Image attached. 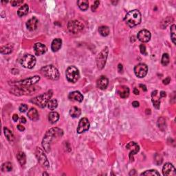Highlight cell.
Returning <instances> with one entry per match:
<instances>
[{
    "label": "cell",
    "mask_w": 176,
    "mask_h": 176,
    "mask_svg": "<svg viewBox=\"0 0 176 176\" xmlns=\"http://www.w3.org/2000/svg\"><path fill=\"white\" fill-rule=\"evenodd\" d=\"M77 4L81 10H87L88 9L89 2L87 0H80V1H78Z\"/></svg>",
    "instance_id": "83f0119b"
},
{
    "label": "cell",
    "mask_w": 176,
    "mask_h": 176,
    "mask_svg": "<svg viewBox=\"0 0 176 176\" xmlns=\"http://www.w3.org/2000/svg\"><path fill=\"white\" fill-rule=\"evenodd\" d=\"M17 159H18L19 162L20 163V164L21 165V166H23V165H24L25 164H26V157L24 152H18V154H17Z\"/></svg>",
    "instance_id": "4316f807"
},
{
    "label": "cell",
    "mask_w": 176,
    "mask_h": 176,
    "mask_svg": "<svg viewBox=\"0 0 176 176\" xmlns=\"http://www.w3.org/2000/svg\"><path fill=\"white\" fill-rule=\"evenodd\" d=\"M99 33L101 34L102 36L103 37H107L109 35V28L107 26H101L99 29Z\"/></svg>",
    "instance_id": "4dcf8cb0"
},
{
    "label": "cell",
    "mask_w": 176,
    "mask_h": 176,
    "mask_svg": "<svg viewBox=\"0 0 176 176\" xmlns=\"http://www.w3.org/2000/svg\"><path fill=\"white\" fill-rule=\"evenodd\" d=\"M67 29L73 34L79 33L84 29V24L78 20L70 21L67 24Z\"/></svg>",
    "instance_id": "ba28073f"
},
{
    "label": "cell",
    "mask_w": 176,
    "mask_h": 176,
    "mask_svg": "<svg viewBox=\"0 0 176 176\" xmlns=\"http://www.w3.org/2000/svg\"><path fill=\"white\" fill-rule=\"evenodd\" d=\"M175 25L173 24L171 26V40L174 44L176 43L175 39H176V37H175Z\"/></svg>",
    "instance_id": "e575fe53"
},
{
    "label": "cell",
    "mask_w": 176,
    "mask_h": 176,
    "mask_svg": "<svg viewBox=\"0 0 176 176\" xmlns=\"http://www.w3.org/2000/svg\"><path fill=\"white\" fill-rule=\"evenodd\" d=\"M169 56L167 53H164L162 55V64L164 66H166L169 63Z\"/></svg>",
    "instance_id": "d590c367"
},
{
    "label": "cell",
    "mask_w": 176,
    "mask_h": 176,
    "mask_svg": "<svg viewBox=\"0 0 176 176\" xmlns=\"http://www.w3.org/2000/svg\"><path fill=\"white\" fill-rule=\"evenodd\" d=\"M47 105L48 109H50V110H54L57 107L58 102L56 99H51V100L48 102Z\"/></svg>",
    "instance_id": "1f68e13d"
},
{
    "label": "cell",
    "mask_w": 176,
    "mask_h": 176,
    "mask_svg": "<svg viewBox=\"0 0 176 176\" xmlns=\"http://www.w3.org/2000/svg\"><path fill=\"white\" fill-rule=\"evenodd\" d=\"M20 62L22 66L25 68L32 69L36 64V58L33 55L26 54L22 56Z\"/></svg>",
    "instance_id": "52a82bcc"
},
{
    "label": "cell",
    "mask_w": 176,
    "mask_h": 176,
    "mask_svg": "<svg viewBox=\"0 0 176 176\" xmlns=\"http://www.w3.org/2000/svg\"><path fill=\"white\" fill-rule=\"evenodd\" d=\"M65 75L69 82L76 83L79 79L80 73L75 66H70L67 68Z\"/></svg>",
    "instance_id": "5b68a950"
},
{
    "label": "cell",
    "mask_w": 176,
    "mask_h": 176,
    "mask_svg": "<svg viewBox=\"0 0 176 176\" xmlns=\"http://www.w3.org/2000/svg\"><path fill=\"white\" fill-rule=\"evenodd\" d=\"M134 94H136V95H138L139 94V90L137 88H135L134 90Z\"/></svg>",
    "instance_id": "7dc6e473"
},
{
    "label": "cell",
    "mask_w": 176,
    "mask_h": 176,
    "mask_svg": "<svg viewBox=\"0 0 176 176\" xmlns=\"http://www.w3.org/2000/svg\"><path fill=\"white\" fill-rule=\"evenodd\" d=\"M36 156L37 157V159L39 161V162L43 166L46 167V168H48L49 167V162L48 161L47 158L45 154H44L43 151L42 150L41 148H37V152H36Z\"/></svg>",
    "instance_id": "8fae6325"
},
{
    "label": "cell",
    "mask_w": 176,
    "mask_h": 176,
    "mask_svg": "<svg viewBox=\"0 0 176 176\" xmlns=\"http://www.w3.org/2000/svg\"><path fill=\"white\" fill-rule=\"evenodd\" d=\"M28 117L33 121H37L39 119V113L35 108H31L28 112Z\"/></svg>",
    "instance_id": "603a6c76"
},
{
    "label": "cell",
    "mask_w": 176,
    "mask_h": 176,
    "mask_svg": "<svg viewBox=\"0 0 176 176\" xmlns=\"http://www.w3.org/2000/svg\"><path fill=\"white\" fill-rule=\"evenodd\" d=\"M109 84V80L107 77L104 76H102L97 81V87L101 90H105L107 88Z\"/></svg>",
    "instance_id": "44dd1931"
},
{
    "label": "cell",
    "mask_w": 176,
    "mask_h": 176,
    "mask_svg": "<svg viewBox=\"0 0 176 176\" xmlns=\"http://www.w3.org/2000/svg\"><path fill=\"white\" fill-rule=\"evenodd\" d=\"M41 73L48 79L56 81L59 79V72L57 69L52 65H46L41 69Z\"/></svg>",
    "instance_id": "277c9868"
},
{
    "label": "cell",
    "mask_w": 176,
    "mask_h": 176,
    "mask_svg": "<svg viewBox=\"0 0 176 176\" xmlns=\"http://www.w3.org/2000/svg\"><path fill=\"white\" fill-rule=\"evenodd\" d=\"M160 97H161V98H162V97H165V96H166V93H165L164 92L162 91V92H160Z\"/></svg>",
    "instance_id": "c3c4849f"
},
{
    "label": "cell",
    "mask_w": 176,
    "mask_h": 176,
    "mask_svg": "<svg viewBox=\"0 0 176 176\" xmlns=\"http://www.w3.org/2000/svg\"><path fill=\"white\" fill-rule=\"evenodd\" d=\"M117 94L122 99H126L129 95V89L125 85H121L117 88Z\"/></svg>",
    "instance_id": "e0dca14e"
},
{
    "label": "cell",
    "mask_w": 176,
    "mask_h": 176,
    "mask_svg": "<svg viewBox=\"0 0 176 176\" xmlns=\"http://www.w3.org/2000/svg\"><path fill=\"white\" fill-rule=\"evenodd\" d=\"M162 173L165 176H175L176 175V170L173 164L167 162L163 166Z\"/></svg>",
    "instance_id": "5bb4252c"
},
{
    "label": "cell",
    "mask_w": 176,
    "mask_h": 176,
    "mask_svg": "<svg viewBox=\"0 0 176 176\" xmlns=\"http://www.w3.org/2000/svg\"><path fill=\"white\" fill-rule=\"evenodd\" d=\"M40 80V77L39 76H35L33 77L28 78L27 79L23 80V81H19L17 83H15L16 85L19 86H31L35 83H37Z\"/></svg>",
    "instance_id": "30bf717a"
},
{
    "label": "cell",
    "mask_w": 176,
    "mask_h": 176,
    "mask_svg": "<svg viewBox=\"0 0 176 176\" xmlns=\"http://www.w3.org/2000/svg\"><path fill=\"white\" fill-rule=\"evenodd\" d=\"M158 127H159V128L161 129V130H162V127H164V128H166V122H165L164 119L163 118H159L158 122Z\"/></svg>",
    "instance_id": "8d00e7d4"
},
{
    "label": "cell",
    "mask_w": 176,
    "mask_h": 176,
    "mask_svg": "<svg viewBox=\"0 0 176 176\" xmlns=\"http://www.w3.org/2000/svg\"><path fill=\"white\" fill-rule=\"evenodd\" d=\"M99 4H100V1H96L95 2H94L93 6H92V11H95V10L97 9L98 7H99Z\"/></svg>",
    "instance_id": "ab89813d"
},
{
    "label": "cell",
    "mask_w": 176,
    "mask_h": 176,
    "mask_svg": "<svg viewBox=\"0 0 176 176\" xmlns=\"http://www.w3.org/2000/svg\"><path fill=\"white\" fill-rule=\"evenodd\" d=\"M118 71L119 72H121L122 71V65L121 64H119L118 65Z\"/></svg>",
    "instance_id": "f907efd6"
},
{
    "label": "cell",
    "mask_w": 176,
    "mask_h": 176,
    "mask_svg": "<svg viewBox=\"0 0 176 176\" xmlns=\"http://www.w3.org/2000/svg\"><path fill=\"white\" fill-rule=\"evenodd\" d=\"M0 51H1V54H10V53H11L12 52V46H11L10 45L2 46V47L1 48Z\"/></svg>",
    "instance_id": "f546056e"
},
{
    "label": "cell",
    "mask_w": 176,
    "mask_h": 176,
    "mask_svg": "<svg viewBox=\"0 0 176 176\" xmlns=\"http://www.w3.org/2000/svg\"><path fill=\"white\" fill-rule=\"evenodd\" d=\"M21 122H22V123H26V119L25 118L24 116H22L21 118Z\"/></svg>",
    "instance_id": "681fc988"
},
{
    "label": "cell",
    "mask_w": 176,
    "mask_h": 176,
    "mask_svg": "<svg viewBox=\"0 0 176 176\" xmlns=\"http://www.w3.org/2000/svg\"><path fill=\"white\" fill-rule=\"evenodd\" d=\"M3 131H4V134L6 138H7V140H8L9 142H12L14 140V136L12 134V131L9 130L8 128L4 127L3 128Z\"/></svg>",
    "instance_id": "f1b7e54d"
},
{
    "label": "cell",
    "mask_w": 176,
    "mask_h": 176,
    "mask_svg": "<svg viewBox=\"0 0 176 176\" xmlns=\"http://www.w3.org/2000/svg\"><path fill=\"white\" fill-rule=\"evenodd\" d=\"M62 46V41L61 39H55L51 44V49L53 52H57L59 50Z\"/></svg>",
    "instance_id": "7402d4cb"
},
{
    "label": "cell",
    "mask_w": 176,
    "mask_h": 176,
    "mask_svg": "<svg viewBox=\"0 0 176 176\" xmlns=\"http://www.w3.org/2000/svg\"><path fill=\"white\" fill-rule=\"evenodd\" d=\"M63 135V131L59 128H52L46 132V134L43 139L42 145L44 150L46 152H50L51 145L54 142L59 139Z\"/></svg>",
    "instance_id": "6da1fadb"
},
{
    "label": "cell",
    "mask_w": 176,
    "mask_h": 176,
    "mask_svg": "<svg viewBox=\"0 0 176 176\" xmlns=\"http://www.w3.org/2000/svg\"><path fill=\"white\" fill-rule=\"evenodd\" d=\"M17 129L20 131H24L25 130V127L23 125H21V124H19V125L17 126Z\"/></svg>",
    "instance_id": "7bdbcfd3"
},
{
    "label": "cell",
    "mask_w": 176,
    "mask_h": 176,
    "mask_svg": "<svg viewBox=\"0 0 176 176\" xmlns=\"http://www.w3.org/2000/svg\"><path fill=\"white\" fill-rule=\"evenodd\" d=\"M126 148L129 150H130L129 153V158H130L131 161H134V156L137 153L139 152L140 147L138 145V144L134 143V142H131L128 145L126 146Z\"/></svg>",
    "instance_id": "4fadbf2b"
},
{
    "label": "cell",
    "mask_w": 176,
    "mask_h": 176,
    "mask_svg": "<svg viewBox=\"0 0 176 176\" xmlns=\"http://www.w3.org/2000/svg\"><path fill=\"white\" fill-rule=\"evenodd\" d=\"M24 2V1L23 0H20V1H12L11 2V5L12 6H20L21 3H23Z\"/></svg>",
    "instance_id": "f35d334b"
},
{
    "label": "cell",
    "mask_w": 176,
    "mask_h": 176,
    "mask_svg": "<svg viewBox=\"0 0 176 176\" xmlns=\"http://www.w3.org/2000/svg\"><path fill=\"white\" fill-rule=\"evenodd\" d=\"M152 102L154 104V107L156 109H159L160 105V96L158 94V92L157 90H155L152 92Z\"/></svg>",
    "instance_id": "d6986e66"
},
{
    "label": "cell",
    "mask_w": 176,
    "mask_h": 176,
    "mask_svg": "<svg viewBox=\"0 0 176 176\" xmlns=\"http://www.w3.org/2000/svg\"><path fill=\"white\" fill-rule=\"evenodd\" d=\"M171 81V78L170 77H166V79L163 80V83H164V85H168L169 83H170Z\"/></svg>",
    "instance_id": "b9f144b4"
},
{
    "label": "cell",
    "mask_w": 176,
    "mask_h": 176,
    "mask_svg": "<svg viewBox=\"0 0 176 176\" xmlns=\"http://www.w3.org/2000/svg\"><path fill=\"white\" fill-rule=\"evenodd\" d=\"M53 92L52 90H50L45 94H43L41 95L34 98L31 101V103L36 105L41 108H44L47 105L50 101L51 100V98L52 96Z\"/></svg>",
    "instance_id": "3957f363"
},
{
    "label": "cell",
    "mask_w": 176,
    "mask_h": 176,
    "mask_svg": "<svg viewBox=\"0 0 176 176\" xmlns=\"http://www.w3.org/2000/svg\"><path fill=\"white\" fill-rule=\"evenodd\" d=\"M141 175H160V173H158L156 170H148V171H146L145 172H143V173H141Z\"/></svg>",
    "instance_id": "836d02e7"
},
{
    "label": "cell",
    "mask_w": 176,
    "mask_h": 176,
    "mask_svg": "<svg viewBox=\"0 0 176 176\" xmlns=\"http://www.w3.org/2000/svg\"><path fill=\"white\" fill-rule=\"evenodd\" d=\"M18 119H19V116L17 114H14L12 116V120H13L15 122H17V120H18Z\"/></svg>",
    "instance_id": "ee69618b"
},
{
    "label": "cell",
    "mask_w": 176,
    "mask_h": 176,
    "mask_svg": "<svg viewBox=\"0 0 176 176\" xmlns=\"http://www.w3.org/2000/svg\"><path fill=\"white\" fill-rule=\"evenodd\" d=\"M148 67L145 63H139L134 67V73L136 76L139 78H143L147 74Z\"/></svg>",
    "instance_id": "9c48e42d"
},
{
    "label": "cell",
    "mask_w": 176,
    "mask_h": 176,
    "mask_svg": "<svg viewBox=\"0 0 176 176\" xmlns=\"http://www.w3.org/2000/svg\"><path fill=\"white\" fill-rule=\"evenodd\" d=\"M140 52L142 53L143 54H147V52H146V47L144 44H141L140 46Z\"/></svg>",
    "instance_id": "60d3db41"
},
{
    "label": "cell",
    "mask_w": 176,
    "mask_h": 176,
    "mask_svg": "<svg viewBox=\"0 0 176 176\" xmlns=\"http://www.w3.org/2000/svg\"><path fill=\"white\" fill-rule=\"evenodd\" d=\"M28 10H29V7L27 4L23 5L17 11V15H18L19 17H23V16L26 15L28 12Z\"/></svg>",
    "instance_id": "484cf974"
},
{
    "label": "cell",
    "mask_w": 176,
    "mask_h": 176,
    "mask_svg": "<svg viewBox=\"0 0 176 176\" xmlns=\"http://www.w3.org/2000/svg\"><path fill=\"white\" fill-rule=\"evenodd\" d=\"M59 119V114L56 111H52V112L50 113L48 116V120L50 123L54 124L58 121Z\"/></svg>",
    "instance_id": "cb8c5ba5"
},
{
    "label": "cell",
    "mask_w": 176,
    "mask_h": 176,
    "mask_svg": "<svg viewBox=\"0 0 176 176\" xmlns=\"http://www.w3.org/2000/svg\"><path fill=\"white\" fill-rule=\"evenodd\" d=\"M34 50H35V54L37 56H40L47 52V48L41 43H37L34 46Z\"/></svg>",
    "instance_id": "2e32d148"
},
{
    "label": "cell",
    "mask_w": 176,
    "mask_h": 176,
    "mask_svg": "<svg viewBox=\"0 0 176 176\" xmlns=\"http://www.w3.org/2000/svg\"><path fill=\"white\" fill-rule=\"evenodd\" d=\"M142 21V17L140 12L138 10H131L127 12L124 17V21L130 28H133L137 25L140 24Z\"/></svg>",
    "instance_id": "7a4b0ae2"
},
{
    "label": "cell",
    "mask_w": 176,
    "mask_h": 176,
    "mask_svg": "<svg viewBox=\"0 0 176 176\" xmlns=\"http://www.w3.org/2000/svg\"><path fill=\"white\" fill-rule=\"evenodd\" d=\"M1 170H2L3 171H11L12 170V164L10 162H8L3 163L2 166H1Z\"/></svg>",
    "instance_id": "d6a6232c"
},
{
    "label": "cell",
    "mask_w": 176,
    "mask_h": 176,
    "mask_svg": "<svg viewBox=\"0 0 176 176\" xmlns=\"http://www.w3.org/2000/svg\"><path fill=\"white\" fill-rule=\"evenodd\" d=\"M90 128V122L88 119L86 118H83L81 119L79 122V125L77 127V133L79 134H82L83 132L87 131Z\"/></svg>",
    "instance_id": "7c38bea8"
},
{
    "label": "cell",
    "mask_w": 176,
    "mask_h": 176,
    "mask_svg": "<svg viewBox=\"0 0 176 176\" xmlns=\"http://www.w3.org/2000/svg\"><path fill=\"white\" fill-rule=\"evenodd\" d=\"M69 99L72 101H76V102H82L83 100V96L81 94V92L78 91H74L71 92L69 94Z\"/></svg>",
    "instance_id": "ffe728a7"
},
{
    "label": "cell",
    "mask_w": 176,
    "mask_h": 176,
    "mask_svg": "<svg viewBox=\"0 0 176 176\" xmlns=\"http://www.w3.org/2000/svg\"><path fill=\"white\" fill-rule=\"evenodd\" d=\"M81 111L77 107H72L70 110V115L72 118H79L81 116Z\"/></svg>",
    "instance_id": "d4e9b609"
},
{
    "label": "cell",
    "mask_w": 176,
    "mask_h": 176,
    "mask_svg": "<svg viewBox=\"0 0 176 176\" xmlns=\"http://www.w3.org/2000/svg\"><path fill=\"white\" fill-rule=\"evenodd\" d=\"M151 33L147 30H142L138 34V39L143 43H147L151 39Z\"/></svg>",
    "instance_id": "9a60e30c"
},
{
    "label": "cell",
    "mask_w": 176,
    "mask_h": 176,
    "mask_svg": "<svg viewBox=\"0 0 176 176\" xmlns=\"http://www.w3.org/2000/svg\"><path fill=\"white\" fill-rule=\"evenodd\" d=\"M140 88H142V90H143V91H145V92H146L147 90V87L145 86V85H143V84H140Z\"/></svg>",
    "instance_id": "bcb514c9"
},
{
    "label": "cell",
    "mask_w": 176,
    "mask_h": 176,
    "mask_svg": "<svg viewBox=\"0 0 176 176\" xmlns=\"http://www.w3.org/2000/svg\"><path fill=\"white\" fill-rule=\"evenodd\" d=\"M39 21L36 17H33L30 19L27 22H26V27L29 31H33L37 29V26H38Z\"/></svg>",
    "instance_id": "ac0fdd59"
},
{
    "label": "cell",
    "mask_w": 176,
    "mask_h": 176,
    "mask_svg": "<svg viewBox=\"0 0 176 176\" xmlns=\"http://www.w3.org/2000/svg\"><path fill=\"white\" fill-rule=\"evenodd\" d=\"M108 54H109V49H108L107 47H105L98 54L96 57V64L99 70H102L105 67V65Z\"/></svg>",
    "instance_id": "8992f818"
},
{
    "label": "cell",
    "mask_w": 176,
    "mask_h": 176,
    "mask_svg": "<svg viewBox=\"0 0 176 176\" xmlns=\"http://www.w3.org/2000/svg\"><path fill=\"white\" fill-rule=\"evenodd\" d=\"M19 111H20V112H26V110L28 109V105L26 104H21L20 106H19Z\"/></svg>",
    "instance_id": "74e56055"
},
{
    "label": "cell",
    "mask_w": 176,
    "mask_h": 176,
    "mask_svg": "<svg viewBox=\"0 0 176 176\" xmlns=\"http://www.w3.org/2000/svg\"><path fill=\"white\" fill-rule=\"evenodd\" d=\"M132 105L134 107H139V103L138 102V101H134V102L132 103Z\"/></svg>",
    "instance_id": "f6af8a7d"
}]
</instances>
